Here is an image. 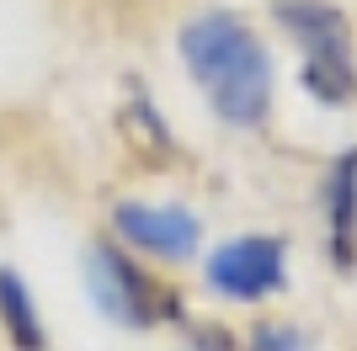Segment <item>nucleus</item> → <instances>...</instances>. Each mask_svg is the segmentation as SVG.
I'll use <instances>...</instances> for the list:
<instances>
[{
    "label": "nucleus",
    "instance_id": "nucleus-1",
    "mask_svg": "<svg viewBox=\"0 0 357 351\" xmlns=\"http://www.w3.org/2000/svg\"><path fill=\"white\" fill-rule=\"evenodd\" d=\"M181 64L229 128H261L272 107V58L235 11H197L181 22Z\"/></svg>",
    "mask_w": 357,
    "mask_h": 351
},
{
    "label": "nucleus",
    "instance_id": "nucleus-2",
    "mask_svg": "<svg viewBox=\"0 0 357 351\" xmlns=\"http://www.w3.org/2000/svg\"><path fill=\"white\" fill-rule=\"evenodd\" d=\"M283 32L298 43V75L304 91L326 107H347L357 91V64H352V32L347 16L326 0H278L272 6Z\"/></svg>",
    "mask_w": 357,
    "mask_h": 351
},
{
    "label": "nucleus",
    "instance_id": "nucleus-3",
    "mask_svg": "<svg viewBox=\"0 0 357 351\" xmlns=\"http://www.w3.org/2000/svg\"><path fill=\"white\" fill-rule=\"evenodd\" d=\"M86 288L96 298L112 325H128V330H155L165 320H181V298L165 288L160 277H149L139 261H128L118 245H96L86 250Z\"/></svg>",
    "mask_w": 357,
    "mask_h": 351
},
{
    "label": "nucleus",
    "instance_id": "nucleus-4",
    "mask_svg": "<svg viewBox=\"0 0 357 351\" xmlns=\"http://www.w3.org/2000/svg\"><path fill=\"white\" fill-rule=\"evenodd\" d=\"M283 277H288L283 240H272V234H240L208 256V288L235 298V304H256V298L278 292Z\"/></svg>",
    "mask_w": 357,
    "mask_h": 351
},
{
    "label": "nucleus",
    "instance_id": "nucleus-5",
    "mask_svg": "<svg viewBox=\"0 0 357 351\" xmlns=\"http://www.w3.org/2000/svg\"><path fill=\"white\" fill-rule=\"evenodd\" d=\"M112 229L139 245L155 261H192L197 245H203V229L181 203H118L112 208Z\"/></svg>",
    "mask_w": 357,
    "mask_h": 351
},
{
    "label": "nucleus",
    "instance_id": "nucleus-6",
    "mask_svg": "<svg viewBox=\"0 0 357 351\" xmlns=\"http://www.w3.org/2000/svg\"><path fill=\"white\" fill-rule=\"evenodd\" d=\"M326 240H331V261L357 266V149H347L326 176Z\"/></svg>",
    "mask_w": 357,
    "mask_h": 351
},
{
    "label": "nucleus",
    "instance_id": "nucleus-7",
    "mask_svg": "<svg viewBox=\"0 0 357 351\" xmlns=\"http://www.w3.org/2000/svg\"><path fill=\"white\" fill-rule=\"evenodd\" d=\"M0 325H6L16 351H48V330L38 320V304H32L27 282L16 272H0Z\"/></svg>",
    "mask_w": 357,
    "mask_h": 351
},
{
    "label": "nucleus",
    "instance_id": "nucleus-8",
    "mask_svg": "<svg viewBox=\"0 0 357 351\" xmlns=\"http://www.w3.org/2000/svg\"><path fill=\"white\" fill-rule=\"evenodd\" d=\"M251 351H298V330H288V325H261L251 336Z\"/></svg>",
    "mask_w": 357,
    "mask_h": 351
}]
</instances>
